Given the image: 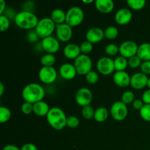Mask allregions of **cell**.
I'll return each mask as SVG.
<instances>
[{"mask_svg": "<svg viewBox=\"0 0 150 150\" xmlns=\"http://www.w3.org/2000/svg\"><path fill=\"white\" fill-rule=\"evenodd\" d=\"M95 110L91 105H87L82 108L81 115L85 120H92L95 116Z\"/></svg>", "mask_w": 150, "mask_h": 150, "instance_id": "cell-31", "label": "cell"}, {"mask_svg": "<svg viewBox=\"0 0 150 150\" xmlns=\"http://www.w3.org/2000/svg\"><path fill=\"white\" fill-rule=\"evenodd\" d=\"M56 26L57 24L53 21L51 18L45 17L39 20L35 30L40 38L44 39L48 37L52 36L53 33L56 31Z\"/></svg>", "mask_w": 150, "mask_h": 150, "instance_id": "cell-4", "label": "cell"}, {"mask_svg": "<svg viewBox=\"0 0 150 150\" xmlns=\"http://www.w3.org/2000/svg\"><path fill=\"white\" fill-rule=\"evenodd\" d=\"M55 33L59 42H67L73 37V29L66 23L58 24L56 26Z\"/></svg>", "mask_w": 150, "mask_h": 150, "instance_id": "cell-12", "label": "cell"}, {"mask_svg": "<svg viewBox=\"0 0 150 150\" xmlns=\"http://www.w3.org/2000/svg\"><path fill=\"white\" fill-rule=\"evenodd\" d=\"M135 100V94L133 92L130 90L125 91L122 93L121 96V101L124 103L125 105H128V104L133 103V102Z\"/></svg>", "mask_w": 150, "mask_h": 150, "instance_id": "cell-30", "label": "cell"}, {"mask_svg": "<svg viewBox=\"0 0 150 150\" xmlns=\"http://www.w3.org/2000/svg\"><path fill=\"white\" fill-rule=\"evenodd\" d=\"M21 150H38V147L34 144L27 143L21 146Z\"/></svg>", "mask_w": 150, "mask_h": 150, "instance_id": "cell-46", "label": "cell"}, {"mask_svg": "<svg viewBox=\"0 0 150 150\" xmlns=\"http://www.w3.org/2000/svg\"><path fill=\"white\" fill-rule=\"evenodd\" d=\"M96 68L98 73L103 76H109L116 71L114 60L108 57L100 58L97 62Z\"/></svg>", "mask_w": 150, "mask_h": 150, "instance_id": "cell-8", "label": "cell"}, {"mask_svg": "<svg viewBox=\"0 0 150 150\" xmlns=\"http://www.w3.org/2000/svg\"><path fill=\"white\" fill-rule=\"evenodd\" d=\"M116 71H125L128 66V59L122 56H119L114 60Z\"/></svg>", "mask_w": 150, "mask_h": 150, "instance_id": "cell-25", "label": "cell"}, {"mask_svg": "<svg viewBox=\"0 0 150 150\" xmlns=\"http://www.w3.org/2000/svg\"><path fill=\"white\" fill-rule=\"evenodd\" d=\"M58 76L57 70L54 67H42L38 72V78L42 83L50 85L56 81Z\"/></svg>", "mask_w": 150, "mask_h": 150, "instance_id": "cell-9", "label": "cell"}, {"mask_svg": "<svg viewBox=\"0 0 150 150\" xmlns=\"http://www.w3.org/2000/svg\"><path fill=\"white\" fill-rule=\"evenodd\" d=\"M85 79L89 84H95L99 81V74L97 72L92 70L85 76Z\"/></svg>", "mask_w": 150, "mask_h": 150, "instance_id": "cell-33", "label": "cell"}, {"mask_svg": "<svg viewBox=\"0 0 150 150\" xmlns=\"http://www.w3.org/2000/svg\"><path fill=\"white\" fill-rule=\"evenodd\" d=\"M149 78L144 73L138 72L134 73L130 78V86L133 89L136 90L143 89L147 86Z\"/></svg>", "mask_w": 150, "mask_h": 150, "instance_id": "cell-14", "label": "cell"}, {"mask_svg": "<svg viewBox=\"0 0 150 150\" xmlns=\"http://www.w3.org/2000/svg\"><path fill=\"white\" fill-rule=\"evenodd\" d=\"M142 61L137 55L132 57L131 58L128 59V66L131 68L136 69L141 67Z\"/></svg>", "mask_w": 150, "mask_h": 150, "instance_id": "cell-40", "label": "cell"}, {"mask_svg": "<svg viewBox=\"0 0 150 150\" xmlns=\"http://www.w3.org/2000/svg\"><path fill=\"white\" fill-rule=\"evenodd\" d=\"M10 26V20L4 16V15L0 16V31L1 32H6L8 30Z\"/></svg>", "mask_w": 150, "mask_h": 150, "instance_id": "cell-36", "label": "cell"}, {"mask_svg": "<svg viewBox=\"0 0 150 150\" xmlns=\"http://www.w3.org/2000/svg\"><path fill=\"white\" fill-rule=\"evenodd\" d=\"M127 4L131 10H140L145 7L146 1L145 0H127Z\"/></svg>", "mask_w": 150, "mask_h": 150, "instance_id": "cell-27", "label": "cell"}, {"mask_svg": "<svg viewBox=\"0 0 150 150\" xmlns=\"http://www.w3.org/2000/svg\"><path fill=\"white\" fill-rule=\"evenodd\" d=\"M63 54L67 59L70 60L76 59L81 54L80 45L76 43H68L64 46Z\"/></svg>", "mask_w": 150, "mask_h": 150, "instance_id": "cell-19", "label": "cell"}, {"mask_svg": "<svg viewBox=\"0 0 150 150\" xmlns=\"http://www.w3.org/2000/svg\"><path fill=\"white\" fill-rule=\"evenodd\" d=\"M39 20L35 13L30 12L20 11L14 19V23L18 27L26 30L35 29Z\"/></svg>", "mask_w": 150, "mask_h": 150, "instance_id": "cell-3", "label": "cell"}, {"mask_svg": "<svg viewBox=\"0 0 150 150\" xmlns=\"http://www.w3.org/2000/svg\"><path fill=\"white\" fill-rule=\"evenodd\" d=\"M59 74L64 80H73L76 78L77 71L74 64L71 63L66 62L62 64L59 69Z\"/></svg>", "mask_w": 150, "mask_h": 150, "instance_id": "cell-15", "label": "cell"}, {"mask_svg": "<svg viewBox=\"0 0 150 150\" xmlns=\"http://www.w3.org/2000/svg\"><path fill=\"white\" fill-rule=\"evenodd\" d=\"M147 86H148V87H149V89H150V78H149V80H148Z\"/></svg>", "mask_w": 150, "mask_h": 150, "instance_id": "cell-51", "label": "cell"}, {"mask_svg": "<svg viewBox=\"0 0 150 150\" xmlns=\"http://www.w3.org/2000/svg\"><path fill=\"white\" fill-rule=\"evenodd\" d=\"M7 7H6V2L4 0H1L0 1V16L3 14L4 10H6Z\"/></svg>", "mask_w": 150, "mask_h": 150, "instance_id": "cell-48", "label": "cell"}, {"mask_svg": "<svg viewBox=\"0 0 150 150\" xmlns=\"http://www.w3.org/2000/svg\"><path fill=\"white\" fill-rule=\"evenodd\" d=\"M84 19V13L81 7L73 6L66 12L65 23L72 28L81 25Z\"/></svg>", "mask_w": 150, "mask_h": 150, "instance_id": "cell-5", "label": "cell"}, {"mask_svg": "<svg viewBox=\"0 0 150 150\" xmlns=\"http://www.w3.org/2000/svg\"><path fill=\"white\" fill-rule=\"evenodd\" d=\"M73 64L76 69L77 74L80 76H86L92 70V61L89 55L81 54L74 60Z\"/></svg>", "mask_w": 150, "mask_h": 150, "instance_id": "cell-6", "label": "cell"}, {"mask_svg": "<svg viewBox=\"0 0 150 150\" xmlns=\"http://www.w3.org/2000/svg\"><path fill=\"white\" fill-rule=\"evenodd\" d=\"M130 78L131 76L126 71H115L113 76V81L117 86L125 88L130 85Z\"/></svg>", "mask_w": 150, "mask_h": 150, "instance_id": "cell-18", "label": "cell"}, {"mask_svg": "<svg viewBox=\"0 0 150 150\" xmlns=\"http://www.w3.org/2000/svg\"><path fill=\"white\" fill-rule=\"evenodd\" d=\"M40 39L39 35L37 33L35 29H32V30H29L26 34V40L29 41V42L32 43H37L38 40Z\"/></svg>", "mask_w": 150, "mask_h": 150, "instance_id": "cell-39", "label": "cell"}, {"mask_svg": "<svg viewBox=\"0 0 150 150\" xmlns=\"http://www.w3.org/2000/svg\"><path fill=\"white\" fill-rule=\"evenodd\" d=\"M82 2L84 3V4H92V3L94 2L93 0H82Z\"/></svg>", "mask_w": 150, "mask_h": 150, "instance_id": "cell-50", "label": "cell"}, {"mask_svg": "<svg viewBox=\"0 0 150 150\" xmlns=\"http://www.w3.org/2000/svg\"><path fill=\"white\" fill-rule=\"evenodd\" d=\"M109 112L105 107H100L95 110L94 119L98 122H103L108 118Z\"/></svg>", "mask_w": 150, "mask_h": 150, "instance_id": "cell-24", "label": "cell"}, {"mask_svg": "<svg viewBox=\"0 0 150 150\" xmlns=\"http://www.w3.org/2000/svg\"><path fill=\"white\" fill-rule=\"evenodd\" d=\"M21 96L25 102L35 104L43 100L45 96V91L40 83H30L23 87Z\"/></svg>", "mask_w": 150, "mask_h": 150, "instance_id": "cell-1", "label": "cell"}, {"mask_svg": "<svg viewBox=\"0 0 150 150\" xmlns=\"http://www.w3.org/2000/svg\"><path fill=\"white\" fill-rule=\"evenodd\" d=\"M50 18L57 25L62 24L65 23L66 12H64L62 9H54L51 11Z\"/></svg>", "mask_w": 150, "mask_h": 150, "instance_id": "cell-22", "label": "cell"}, {"mask_svg": "<svg viewBox=\"0 0 150 150\" xmlns=\"http://www.w3.org/2000/svg\"><path fill=\"white\" fill-rule=\"evenodd\" d=\"M141 72L144 73L145 75H150V61L142 62L141 64Z\"/></svg>", "mask_w": 150, "mask_h": 150, "instance_id": "cell-43", "label": "cell"}, {"mask_svg": "<svg viewBox=\"0 0 150 150\" xmlns=\"http://www.w3.org/2000/svg\"><path fill=\"white\" fill-rule=\"evenodd\" d=\"M80 124V120L76 116H69L67 118V126L70 128H76Z\"/></svg>", "mask_w": 150, "mask_h": 150, "instance_id": "cell-38", "label": "cell"}, {"mask_svg": "<svg viewBox=\"0 0 150 150\" xmlns=\"http://www.w3.org/2000/svg\"><path fill=\"white\" fill-rule=\"evenodd\" d=\"M2 150H21V149H19L17 146L13 144H8L6 145L4 148H3Z\"/></svg>", "mask_w": 150, "mask_h": 150, "instance_id": "cell-47", "label": "cell"}, {"mask_svg": "<svg viewBox=\"0 0 150 150\" xmlns=\"http://www.w3.org/2000/svg\"><path fill=\"white\" fill-rule=\"evenodd\" d=\"M111 117L116 121H123L125 120L128 114V108L127 105L120 101H116L111 105L110 108Z\"/></svg>", "mask_w": 150, "mask_h": 150, "instance_id": "cell-7", "label": "cell"}, {"mask_svg": "<svg viewBox=\"0 0 150 150\" xmlns=\"http://www.w3.org/2000/svg\"><path fill=\"white\" fill-rule=\"evenodd\" d=\"M142 100L144 104L150 105V89H148L143 93L142 97Z\"/></svg>", "mask_w": 150, "mask_h": 150, "instance_id": "cell-45", "label": "cell"}, {"mask_svg": "<svg viewBox=\"0 0 150 150\" xmlns=\"http://www.w3.org/2000/svg\"><path fill=\"white\" fill-rule=\"evenodd\" d=\"M50 109L49 105L43 100L33 104V113L38 117H46Z\"/></svg>", "mask_w": 150, "mask_h": 150, "instance_id": "cell-21", "label": "cell"}, {"mask_svg": "<svg viewBox=\"0 0 150 150\" xmlns=\"http://www.w3.org/2000/svg\"><path fill=\"white\" fill-rule=\"evenodd\" d=\"M93 100V94L92 91L86 87L79 88L76 92L75 100L76 103L82 108L87 105H90Z\"/></svg>", "mask_w": 150, "mask_h": 150, "instance_id": "cell-10", "label": "cell"}, {"mask_svg": "<svg viewBox=\"0 0 150 150\" xmlns=\"http://www.w3.org/2000/svg\"><path fill=\"white\" fill-rule=\"evenodd\" d=\"M4 92V86L2 82H0V96H2Z\"/></svg>", "mask_w": 150, "mask_h": 150, "instance_id": "cell-49", "label": "cell"}, {"mask_svg": "<svg viewBox=\"0 0 150 150\" xmlns=\"http://www.w3.org/2000/svg\"><path fill=\"white\" fill-rule=\"evenodd\" d=\"M144 103L142 99H135L132 103L133 108L136 110H139V111H140L141 108L144 106Z\"/></svg>", "mask_w": 150, "mask_h": 150, "instance_id": "cell-44", "label": "cell"}, {"mask_svg": "<svg viewBox=\"0 0 150 150\" xmlns=\"http://www.w3.org/2000/svg\"><path fill=\"white\" fill-rule=\"evenodd\" d=\"M12 117L11 111L7 107H0V123L3 124L10 120Z\"/></svg>", "mask_w": 150, "mask_h": 150, "instance_id": "cell-29", "label": "cell"}, {"mask_svg": "<svg viewBox=\"0 0 150 150\" xmlns=\"http://www.w3.org/2000/svg\"><path fill=\"white\" fill-rule=\"evenodd\" d=\"M104 38V30L100 27L90 28L86 33V40L92 44L101 42Z\"/></svg>", "mask_w": 150, "mask_h": 150, "instance_id": "cell-17", "label": "cell"}, {"mask_svg": "<svg viewBox=\"0 0 150 150\" xmlns=\"http://www.w3.org/2000/svg\"><path fill=\"white\" fill-rule=\"evenodd\" d=\"M95 6L100 13L108 14L114 9V2L112 0H96Z\"/></svg>", "mask_w": 150, "mask_h": 150, "instance_id": "cell-20", "label": "cell"}, {"mask_svg": "<svg viewBox=\"0 0 150 150\" xmlns=\"http://www.w3.org/2000/svg\"><path fill=\"white\" fill-rule=\"evenodd\" d=\"M18 13H16V10H14L12 7H7L6 10H4V12L3 13L2 15H4V16H6L7 18H8L10 20H13L14 21L15 18H16V15Z\"/></svg>", "mask_w": 150, "mask_h": 150, "instance_id": "cell-42", "label": "cell"}, {"mask_svg": "<svg viewBox=\"0 0 150 150\" xmlns=\"http://www.w3.org/2000/svg\"><path fill=\"white\" fill-rule=\"evenodd\" d=\"M105 53L109 57L116 56L120 54V46L114 43L108 44L105 48Z\"/></svg>", "mask_w": 150, "mask_h": 150, "instance_id": "cell-32", "label": "cell"}, {"mask_svg": "<svg viewBox=\"0 0 150 150\" xmlns=\"http://www.w3.org/2000/svg\"><path fill=\"white\" fill-rule=\"evenodd\" d=\"M55 62L56 57L54 54H45L40 59V63L42 67H53Z\"/></svg>", "mask_w": 150, "mask_h": 150, "instance_id": "cell-26", "label": "cell"}, {"mask_svg": "<svg viewBox=\"0 0 150 150\" xmlns=\"http://www.w3.org/2000/svg\"><path fill=\"white\" fill-rule=\"evenodd\" d=\"M22 11L30 12L35 13V10H36V3L33 1H26L23 3L21 6Z\"/></svg>", "mask_w": 150, "mask_h": 150, "instance_id": "cell-37", "label": "cell"}, {"mask_svg": "<svg viewBox=\"0 0 150 150\" xmlns=\"http://www.w3.org/2000/svg\"><path fill=\"white\" fill-rule=\"evenodd\" d=\"M105 38L108 40H114L118 37L119 30L116 26H109L104 30Z\"/></svg>", "mask_w": 150, "mask_h": 150, "instance_id": "cell-28", "label": "cell"}, {"mask_svg": "<svg viewBox=\"0 0 150 150\" xmlns=\"http://www.w3.org/2000/svg\"><path fill=\"white\" fill-rule=\"evenodd\" d=\"M137 56L142 61H150V43L144 42L139 45Z\"/></svg>", "mask_w": 150, "mask_h": 150, "instance_id": "cell-23", "label": "cell"}, {"mask_svg": "<svg viewBox=\"0 0 150 150\" xmlns=\"http://www.w3.org/2000/svg\"><path fill=\"white\" fill-rule=\"evenodd\" d=\"M65 113L59 107H53L46 116V120L49 125L56 130H62L67 126Z\"/></svg>", "mask_w": 150, "mask_h": 150, "instance_id": "cell-2", "label": "cell"}, {"mask_svg": "<svg viewBox=\"0 0 150 150\" xmlns=\"http://www.w3.org/2000/svg\"><path fill=\"white\" fill-rule=\"evenodd\" d=\"M132 18H133V13L128 8L120 9L114 15L115 22L117 24L121 26L128 24L131 21Z\"/></svg>", "mask_w": 150, "mask_h": 150, "instance_id": "cell-16", "label": "cell"}, {"mask_svg": "<svg viewBox=\"0 0 150 150\" xmlns=\"http://www.w3.org/2000/svg\"><path fill=\"white\" fill-rule=\"evenodd\" d=\"M139 114L144 121L150 122V105L144 104L139 111Z\"/></svg>", "mask_w": 150, "mask_h": 150, "instance_id": "cell-34", "label": "cell"}, {"mask_svg": "<svg viewBox=\"0 0 150 150\" xmlns=\"http://www.w3.org/2000/svg\"><path fill=\"white\" fill-rule=\"evenodd\" d=\"M80 49L81 54L89 55L93 50V44L86 40L81 44Z\"/></svg>", "mask_w": 150, "mask_h": 150, "instance_id": "cell-35", "label": "cell"}, {"mask_svg": "<svg viewBox=\"0 0 150 150\" xmlns=\"http://www.w3.org/2000/svg\"><path fill=\"white\" fill-rule=\"evenodd\" d=\"M21 110L23 114L29 115V114L33 113V104L24 102L21 106Z\"/></svg>", "mask_w": 150, "mask_h": 150, "instance_id": "cell-41", "label": "cell"}, {"mask_svg": "<svg viewBox=\"0 0 150 150\" xmlns=\"http://www.w3.org/2000/svg\"><path fill=\"white\" fill-rule=\"evenodd\" d=\"M42 50L46 52V54H54L59 51L60 48L59 41L57 38L53 36L48 37L41 40Z\"/></svg>", "mask_w": 150, "mask_h": 150, "instance_id": "cell-13", "label": "cell"}, {"mask_svg": "<svg viewBox=\"0 0 150 150\" xmlns=\"http://www.w3.org/2000/svg\"><path fill=\"white\" fill-rule=\"evenodd\" d=\"M139 45L135 41L125 40L120 45V54L126 59H130L132 57L137 55Z\"/></svg>", "mask_w": 150, "mask_h": 150, "instance_id": "cell-11", "label": "cell"}]
</instances>
